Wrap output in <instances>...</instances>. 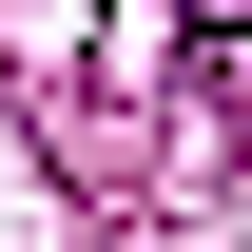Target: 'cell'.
<instances>
[{"label": "cell", "mask_w": 252, "mask_h": 252, "mask_svg": "<svg viewBox=\"0 0 252 252\" xmlns=\"http://www.w3.org/2000/svg\"><path fill=\"white\" fill-rule=\"evenodd\" d=\"M175 39H194V97L252 117V0H175Z\"/></svg>", "instance_id": "obj_1"}]
</instances>
